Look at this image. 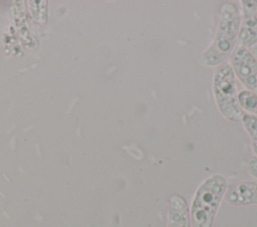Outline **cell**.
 Segmentation results:
<instances>
[{"instance_id":"obj_1","label":"cell","mask_w":257,"mask_h":227,"mask_svg":"<svg viewBox=\"0 0 257 227\" xmlns=\"http://www.w3.org/2000/svg\"><path fill=\"white\" fill-rule=\"evenodd\" d=\"M240 27V13L232 2L222 4L215 36L211 44L202 52L203 65L213 68L226 62L235 49Z\"/></svg>"},{"instance_id":"obj_2","label":"cell","mask_w":257,"mask_h":227,"mask_svg":"<svg viewBox=\"0 0 257 227\" xmlns=\"http://www.w3.org/2000/svg\"><path fill=\"white\" fill-rule=\"evenodd\" d=\"M228 183L221 174L206 178L196 189L190 206L191 227H212Z\"/></svg>"},{"instance_id":"obj_3","label":"cell","mask_w":257,"mask_h":227,"mask_svg":"<svg viewBox=\"0 0 257 227\" xmlns=\"http://www.w3.org/2000/svg\"><path fill=\"white\" fill-rule=\"evenodd\" d=\"M212 89L216 106L222 116L231 122H241L245 112L238 102L237 79L229 62L215 68Z\"/></svg>"},{"instance_id":"obj_4","label":"cell","mask_w":257,"mask_h":227,"mask_svg":"<svg viewBox=\"0 0 257 227\" xmlns=\"http://www.w3.org/2000/svg\"><path fill=\"white\" fill-rule=\"evenodd\" d=\"M229 64L245 90L257 94V60L249 49L236 46L229 57Z\"/></svg>"},{"instance_id":"obj_5","label":"cell","mask_w":257,"mask_h":227,"mask_svg":"<svg viewBox=\"0 0 257 227\" xmlns=\"http://www.w3.org/2000/svg\"><path fill=\"white\" fill-rule=\"evenodd\" d=\"M240 4L242 17L240 16L237 44L249 49L257 44V0H242Z\"/></svg>"},{"instance_id":"obj_6","label":"cell","mask_w":257,"mask_h":227,"mask_svg":"<svg viewBox=\"0 0 257 227\" xmlns=\"http://www.w3.org/2000/svg\"><path fill=\"white\" fill-rule=\"evenodd\" d=\"M224 200L231 206L257 205V181H241L228 186Z\"/></svg>"},{"instance_id":"obj_7","label":"cell","mask_w":257,"mask_h":227,"mask_svg":"<svg viewBox=\"0 0 257 227\" xmlns=\"http://www.w3.org/2000/svg\"><path fill=\"white\" fill-rule=\"evenodd\" d=\"M166 227H191L188 203L185 198L179 194H172L168 199Z\"/></svg>"},{"instance_id":"obj_8","label":"cell","mask_w":257,"mask_h":227,"mask_svg":"<svg viewBox=\"0 0 257 227\" xmlns=\"http://www.w3.org/2000/svg\"><path fill=\"white\" fill-rule=\"evenodd\" d=\"M241 122L249 136L254 157H257V116L245 113Z\"/></svg>"},{"instance_id":"obj_9","label":"cell","mask_w":257,"mask_h":227,"mask_svg":"<svg viewBox=\"0 0 257 227\" xmlns=\"http://www.w3.org/2000/svg\"><path fill=\"white\" fill-rule=\"evenodd\" d=\"M238 102L244 112L257 116V94L242 90L238 93Z\"/></svg>"},{"instance_id":"obj_10","label":"cell","mask_w":257,"mask_h":227,"mask_svg":"<svg viewBox=\"0 0 257 227\" xmlns=\"http://www.w3.org/2000/svg\"><path fill=\"white\" fill-rule=\"evenodd\" d=\"M246 168L248 173L257 179V157H250L246 162Z\"/></svg>"},{"instance_id":"obj_11","label":"cell","mask_w":257,"mask_h":227,"mask_svg":"<svg viewBox=\"0 0 257 227\" xmlns=\"http://www.w3.org/2000/svg\"><path fill=\"white\" fill-rule=\"evenodd\" d=\"M249 51L252 53V55L255 57V59L257 60V44H255L254 46H252L251 48H249Z\"/></svg>"}]
</instances>
